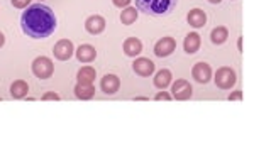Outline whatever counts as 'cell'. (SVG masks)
<instances>
[{
	"label": "cell",
	"mask_w": 271,
	"mask_h": 152,
	"mask_svg": "<svg viewBox=\"0 0 271 152\" xmlns=\"http://www.w3.org/2000/svg\"><path fill=\"white\" fill-rule=\"evenodd\" d=\"M200 44H202L200 36L197 32H190V34H186V38L183 41V49L188 52V54H195V52L200 49Z\"/></svg>",
	"instance_id": "obj_16"
},
{
	"label": "cell",
	"mask_w": 271,
	"mask_h": 152,
	"mask_svg": "<svg viewBox=\"0 0 271 152\" xmlns=\"http://www.w3.org/2000/svg\"><path fill=\"white\" fill-rule=\"evenodd\" d=\"M192 84H190L186 80H176L175 83H173V98H176V100H188L190 96H192Z\"/></svg>",
	"instance_id": "obj_8"
},
{
	"label": "cell",
	"mask_w": 271,
	"mask_h": 152,
	"mask_svg": "<svg viewBox=\"0 0 271 152\" xmlns=\"http://www.w3.org/2000/svg\"><path fill=\"white\" fill-rule=\"evenodd\" d=\"M171 98H173V96H171V95H168L166 92H159L158 95L154 96V100L159 102V100H171Z\"/></svg>",
	"instance_id": "obj_25"
},
{
	"label": "cell",
	"mask_w": 271,
	"mask_h": 152,
	"mask_svg": "<svg viewBox=\"0 0 271 152\" xmlns=\"http://www.w3.org/2000/svg\"><path fill=\"white\" fill-rule=\"evenodd\" d=\"M95 95V88H93V83H77L75 86V96L80 98V100H90Z\"/></svg>",
	"instance_id": "obj_14"
},
{
	"label": "cell",
	"mask_w": 271,
	"mask_h": 152,
	"mask_svg": "<svg viewBox=\"0 0 271 152\" xmlns=\"http://www.w3.org/2000/svg\"><path fill=\"white\" fill-rule=\"evenodd\" d=\"M235 82H237V76H235V71L229 66H224V68L217 70L215 73V84L220 88V90H229L232 88Z\"/></svg>",
	"instance_id": "obj_4"
},
{
	"label": "cell",
	"mask_w": 271,
	"mask_h": 152,
	"mask_svg": "<svg viewBox=\"0 0 271 152\" xmlns=\"http://www.w3.org/2000/svg\"><path fill=\"white\" fill-rule=\"evenodd\" d=\"M6 44V36H4V32H0V48Z\"/></svg>",
	"instance_id": "obj_27"
},
{
	"label": "cell",
	"mask_w": 271,
	"mask_h": 152,
	"mask_svg": "<svg viewBox=\"0 0 271 152\" xmlns=\"http://www.w3.org/2000/svg\"><path fill=\"white\" fill-rule=\"evenodd\" d=\"M95 76H97L95 68H92V66H85V68H82L77 73V80L80 83H93L95 82Z\"/></svg>",
	"instance_id": "obj_19"
},
{
	"label": "cell",
	"mask_w": 271,
	"mask_h": 152,
	"mask_svg": "<svg viewBox=\"0 0 271 152\" xmlns=\"http://www.w3.org/2000/svg\"><path fill=\"white\" fill-rule=\"evenodd\" d=\"M124 52H126V56H131V58H136L141 54V51H143V42L139 41L137 38H129L124 41Z\"/></svg>",
	"instance_id": "obj_13"
},
{
	"label": "cell",
	"mask_w": 271,
	"mask_h": 152,
	"mask_svg": "<svg viewBox=\"0 0 271 152\" xmlns=\"http://www.w3.org/2000/svg\"><path fill=\"white\" fill-rule=\"evenodd\" d=\"M112 2H114V6L115 7H124V8H126V7H129V4H131L132 2V0H112Z\"/></svg>",
	"instance_id": "obj_24"
},
{
	"label": "cell",
	"mask_w": 271,
	"mask_h": 152,
	"mask_svg": "<svg viewBox=\"0 0 271 152\" xmlns=\"http://www.w3.org/2000/svg\"><path fill=\"white\" fill-rule=\"evenodd\" d=\"M170 83H171V71L170 70H161V71H158L156 76H154V86L159 88V90H164Z\"/></svg>",
	"instance_id": "obj_18"
},
{
	"label": "cell",
	"mask_w": 271,
	"mask_h": 152,
	"mask_svg": "<svg viewBox=\"0 0 271 152\" xmlns=\"http://www.w3.org/2000/svg\"><path fill=\"white\" fill-rule=\"evenodd\" d=\"M77 58L80 62H90L97 58V51L90 44H82V46L77 49Z\"/></svg>",
	"instance_id": "obj_15"
},
{
	"label": "cell",
	"mask_w": 271,
	"mask_h": 152,
	"mask_svg": "<svg viewBox=\"0 0 271 152\" xmlns=\"http://www.w3.org/2000/svg\"><path fill=\"white\" fill-rule=\"evenodd\" d=\"M22 32L33 39H44L56 30V16L51 7L44 4H34L24 10L21 17Z\"/></svg>",
	"instance_id": "obj_1"
},
{
	"label": "cell",
	"mask_w": 271,
	"mask_h": 152,
	"mask_svg": "<svg viewBox=\"0 0 271 152\" xmlns=\"http://www.w3.org/2000/svg\"><path fill=\"white\" fill-rule=\"evenodd\" d=\"M11 4L16 8H26V7H29L31 0H11Z\"/></svg>",
	"instance_id": "obj_22"
},
{
	"label": "cell",
	"mask_w": 271,
	"mask_h": 152,
	"mask_svg": "<svg viewBox=\"0 0 271 152\" xmlns=\"http://www.w3.org/2000/svg\"><path fill=\"white\" fill-rule=\"evenodd\" d=\"M29 92V84L24 80H17V82L12 83L11 86V95L12 98H24Z\"/></svg>",
	"instance_id": "obj_17"
},
{
	"label": "cell",
	"mask_w": 271,
	"mask_h": 152,
	"mask_svg": "<svg viewBox=\"0 0 271 152\" xmlns=\"http://www.w3.org/2000/svg\"><path fill=\"white\" fill-rule=\"evenodd\" d=\"M132 70H134L136 74L139 76H151L154 73V62L148 60V58H137V60L132 62Z\"/></svg>",
	"instance_id": "obj_9"
},
{
	"label": "cell",
	"mask_w": 271,
	"mask_h": 152,
	"mask_svg": "<svg viewBox=\"0 0 271 152\" xmlns=\"http://www.w3.org/2000/svg\"><path fill=\"white\" fill-rule=\"evenodd\" d=\"M73 42L68 41V39H61V41H58L55 44V49H53V54H55L56 60L60 61H68L70 58L73 56Z\"/></svg>",
	"instance_id": "obj_5"
},
{
	"label": "cell",
	"mask_w": 271,
	"mask_h": 152,
	"mask_svg": "<svg viewBox=\"0 0 271 152\" xmlns=\"http://www.w3.org/2000/svg\"><path fill=\"white\" fill-rule=\"evenodd\" d=\"M208 2H210V4H220L222 0H208Z\"/></svg>",
	"instance_id": "obj_28"
},
{
	"label": "cell",
	"mask_w": 271,
	"mask_h": 152,
	"mask_svg": "<svg viewBox=\"0 0 271 152\" xmlns=\"http://www.w3.org/2000/svg\"><path fill=\"white\" fill-rule=\"evenodd\" d=\"M186 20H188V24L192 26V28H203L207 22V14L202 10V8H192V10L188 12V16H186Z\"/></svg>",
	"instance_id": "obj_12"
},
{
	"label": "cell",
	"mask_w": 271,
	"mask_h": 152,
	"mask_svg": "<svg viewBox=\"0 0 271 152\" xmlns=\"http://www.w3.org/2000/svg\"><path fill=\"white\" fill-rule=\"evenodd\" d=\"M178 0H136V8L151 17L168 16L176 7Z\"/></svg>",
	"instance_id": "obj_2"
},
{
	"label": "cell",
	"mask_w": 271,
	"mask_h": 152,
	"mask_svg": "<svg viewBox=\"0 0 271 152\" xmlns=\"http://www.w3.org/2000/svg\"><path fill=\"white\" fill-rule=\"evenodd\" d=\"M137 8L136 7H126L121 14V22L124 26H131L137 20Z\"/></svg>",
	"instance_id": "obj_21"
},
{
	"label": "cell",
	"mask_w": 271,
	"mask_h": 152,
	"mask_svg": "<svg viewBox=\"0 0 271 152\" xmlns=\"http://www.w3.org/2000/svg\"><path fill=\"white\" fill-rule=\"evenodd\" d=\"M85 29L93 36L102 34L105 29V19L102 16H90L85 20Z\"/></svg>",
	"instance_id": "obj_11"
},
{
	"label": "cell",
	"mask_w": 271,
	"mask_h": 152,
	"mask_svg": "<svg viewBox=\"0 0 271 152\" xmlns=\"http://www.w3.org/2000/svg\"><path fill=\"white\" fill-rule=\"evenodd\" d=\"M176 49V41L173 38H161L154 44V54L158 58H166L173 54V51Z\"/></svg>",
	"instance_id": "obj_6"
},
{
	"label": "cell",
	"mask_w": 271,
	"mask_h": 152,
	"mask_svg": "<svg viewBox=\"0 0 271 152\" xmlns=\"http://www.w3.org/2000/svg\"><path fill=\"white\" fill-rule=\"evenodd\" d=\"M43 100H44V102H48V100L58 102V100H60V95H58V93H55V92H48L46 95H43Z\"/></svg>",
	"instance_id": "obj_23"
},
{
	"label": "cell",
	"mask_w": 271,
	"mask_h": 152,
	"mask_svg": "<svg viewBox=\"0 0 271 152\" xmlns=\"http://www.w3.org/2000/svg\"><path fill=\"white\" fill-rule=\"evenodd\" d=\"M227 36H229L227 28H224V26H219V28H215L210 32V41L219 46V44H224L225 41H227Z\"/></svg>",
	"instance_id": "obj_20"
},
{
	"label": "cell",
	"mask_w": 271,
	"mask_h": 152,
	"mask_svg": "<svg viewBox=\"0 0 271 152\" xmlns=\"http://www.w3.org/2000/svg\"><path fill=\"white\" fill-rule=\"evenodd\" d=\"M192 76L195 82H198L200 84H205L210 82L212 78V68L207 62H197L192 68Z\"/></svg>",
	"instance_id": "obj_7"
},
{
	"label": "cell",
	"mask_w": 271,
	"mask_h": 152,
	"mask_svg": "<svg viewBox=\"0 0 271 152\" xmlns=\"http://www.w3.org/2000/svg\"><path fill=\"white\" fill-rule=\"evenodd\" d=\"M100 88L105 95H114V93H117L119 88H121V80L115 74H105L100 82Z\"/></svg>",
	"instance_id": "obj_10"
},
{
	"label": "cell",
	"mask_w": 271,
	"mask_h": 152,
	"mask_svg": "<svg viewBox=\"0 0 271 152\" xmlns=\"http://www.w3.org/2000/svg\"><path fill=\"white\" fill-rule=\"evenodd\" d=\"M229 100H242V93L241 92H234L229 95Z\"/></svg>",
	"instance_id": "obj_26"
},
{
	"label": "cell",
	"mask_w": 271,
	"mask_h": 152,
	"mask_svg": "<svg viewBox=\"0 0 271 152\" xmlns=\"http://www.w3.org/2000/svg\"><path fill=\"white\" fill-rule=\"evenodd\" d=\"M53 71H55V66H53V61L46 56H39L33 61V73L36 78L39 80H48L51 78Z\"/></svg>",
	"instance_id": "obj_3"
}]
</instances>
